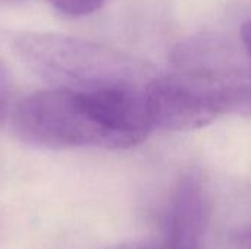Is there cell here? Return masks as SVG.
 I'll return each instance as SVG.
<instances>
[{"label":"cell","mask_w":251,"mask_h":249,"mask_svg":"<svg viewBox=\"0 0 251 249\" xmlns=\"http://www.w3.org/2000/svg\"><path fill=\"white\" fill-rule=\"evenodd\" d=\"M15 135L37 148L126 150L153 129L146 90L79 92L60 87L21 98L10 114Z\"/></svg>","instance_id":"6da1fadb"},{"label":"cell","mask_w":251,"mask_h":249,"mask_svg":"<svg viewBox=\"0 0 251 249\" xmlns=\"http://www.w3.org/2000/svg\"><path fill=\"white\" fill-rule=\"evenodd\" d=\"M19 60L51 87L79 92L147 88L151 68L116 48L49 32H22L13 40Z\"/></svg>","instance_id":"7a4b0ae2"},{"label":"cell","mask_w":251,"mask_h":249,"mask_svg":"<svg viewBox=\"0 0 251 249\" xmlns=\"http://www.w3.org/2000/svg\"><path fill=\"white\" fill-rule=\"evenodd\" d=\"M153 128L196 131L228 112H251V84H229L174 70L154 75L146 90Z\"/></svg>","instance_id":"3957f363"},{"label":"cell","mask_w":251,"mask_h":249,"mask_svg":"<svg viewBox=\"0 0 251 249\" xmlns=\"http://www.w3.org/2000/svg\"><path fill=\"white\" fill-rule=\"evenodd\" d=\"M210 201L201 178L184 176L176 185L165 216L163 249H203Z\"/></svg>","instance_id":"277c9868"},{"label":"cell","mask_w":251,"mask_h":249,"mask_svg":"<svg viewBox=\"0 0 251 249\" xmlns=\"http://www.w3.org/2000/svg\"><path fill=\"white\" fill-rule=\"evenodd\" d=\"M56 9L71 16H84L99 10L107 0H49Z\"/></svg>","instance_id":"5b68a950"},{"label":"cell","mask_w":251,"mask_h":249,"mask_svg":"<svg viewBox=\"0 0 251 249\" xmlns=\"http://www.w3.org/2000/svg\"><path fill=\"white\" fill-rule=\"evenodd\" d=\"M241 41L244 45V51L251 63V21H247L241 28Z\"/></svg>","instance_id":"8992f818"},{"label":"cell","mask_w":251,"mask_h":249,"mask_svg":"<svg viewBox=\"0 0 251 249\" xmlns=\"http://www.w3.org/2000/svg\"><path fill=\"white\" fill-rule=\"evenodd\" d=\"M235 242L241 249H251V227L241 229L235 236Z\"/></svg>","instance_id":"52a82bcc"},{"label":"cell","mask_w":251,"mask_h":249,"mask_svg":"<svg viewBox=\"0 0 251 249\" xmlns=\"http://www.w3.org/2000/svg\"><path fill=\"white\" fill-rule=\"evenodd\" d=\"M124 249H163L160 245H135V247H128V248Z\"/></svg>","instance_id":"ba28073f"}]
</instances>
